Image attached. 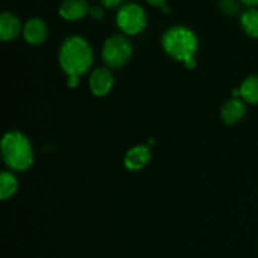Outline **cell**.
<instances>
[{"mask_svg":"<svg viewBox=\"0 0 258 258\" xmlns=\"http://www.w3.org/2000/svg\"><path fill=\"white\" fill-rule=\"evenodd\" d=\"M150 150L148 146L139 145L131 149L125 156V166L128 170L138 171L141 170L150 160Z\"/></svg>","mask_w":258,"mask_h":258,"instance_id":"9","label":"cell"},{"mask_svg":"<svg viewBox=\"0 0 258 258\" xmlns=\"http://www.w3.org/2000/svg\"><path fill=\"white\" fill-rule=\"evenodd\" d=\"M113 86V75L107 68H97L90 77V88L95 96H105Z\"/></svg>","mask_w":258,"mask_h":258,"instance_id":"6","label":"cell"},{"mask_svg":"<svg viewBox=\"0 0 258 258\" xmlns=\"http://www.w3.org/2000/svg\"><path fill=\"white\" fill-rule=\"evenodd\" d=\"M221 8L223 12L228 13V14H234L238 10V5L234 0H221Z\"/></svg>","mask_w":258,"mask_h":258,"instance_id":"15","label":"cell"},{"mask_svg":"<svg viewBox=\"0 0 258 258\" xmlns=\"http://www.w3.org/2000/svg\"><path fill=\"white\" fill-rule=\"evenodd\" d=\"M90 14H91V17L95 18V19H101V18L103 17V12L97 7L90 9Z\"/></svg>","mask_w":258,"mask_h":258,"instance_id":"16","label":"cell"},{"mask_svg":"<svg viewBox=\"0 0 258 258\" xmlns=\"http://www.w3.org/2000/svg\"><path fill=\"white\" fill-rule=\"evenodd\" d=\"M20 33V20L14 14L4 12L0 15V38L2 40H13Z\"/></svg>","mask_w":258,"mask_h":258,"instance_id":"11","label":"cell"},{"mask_svg":"<svg viewBox=\"0 0 258 258\" xmlns=\"http://www.w3.org/2000/svg\"><path fill=\"white\" fill-rule=\"evenodd\" d=\"M23 34H24L25 40L30 44H40L47 38V25L42 19L33 18L25 23Z\"/></svg>","mask_w":258,"mask_h":258,"instance_id":"7","label":"cell"},{"mask_svg":"<svg viewBox=\"0 0 258 258\" xmlns=\"http://www.w3.org/2000/svg\"><path fill=\"white\" fill-rule=\"evenodd\" d=\"M59 62L68 76V87L75 88L78 85V77L87 72L92 63V50L83 38L70 37L60 48Z\"/></svg>","mask_w":258,"mask_h":258,"instance_id":"1","label":"cell"},{"mask_svg":"<svg viewBox=\"0 0 258 258\" xmlns=\"http://www.w3.org/2000/svg\"><path fill=\"white\" fill-rule=\"evenodd\" d=\"M244 113H246V106L242 101L237 100V98H232L228 100L221 110V116L223 121L228 125H234V123L239 122L243 118Z\"/></svg>","mask_w":258,"mask_h":258,"instance_id":"10","label":"cell"},{"mask_svg":"<svg viewBox=\"0 0 258 258\" xmlns=\"http://www.w3.org/2000/svg\"><path fill=\"white\" fill-rule=\"evenodd\" d=\"M2 153L5 163L15 170H27L33 164V151L29 140L23 134L12 131L2 140Z\"/></svg>","mask_w":258,"mask_h":258,"instance_id":"3","label":"cell"},{"mask_svg":"<svg viewBox=\"0 0 258 258\" xmlns=\"http://www.w3.org/2000/svg\"><path fill=\"white\" fill-rule=\"evenodd\" d=\"M117 25L127 34H138L145 28L146 14L138 4H126L118 10Z\"/></svg>","mask_w":258,"mask_h":258,"instance_id":"5","label":"cell"},{"mask_svg":"<svg viewBox=\"0 0 258 258\" xmlns=\"http://www.w3.org/2000/svg\"><path fill=\"white\" fill-rule=\"evenodd\" d=\"M101 2L103 3V5L107 8H112V7H116V5H118L121 3V0H101Z\"/></svg>","mask_w":258,"mask_h":258,"instance_id":"17","label":"cell"},{"mask_svg":"<svg viewBox=\"0 0 258 258\" xmlns=\"http://www.w3.org/2000/svg\"><path fill=\"white\" fill-rule=\"evenodd\" d=\"M17 189L18 183L14 175H12L8 171H3L2 176H0V198L3 201L10 198L17 191Z\"/></svg>","mask_w":258,"mask_h":258,"instance_id":"14","label":"cell"},{"mask_svg":"<svg viewBox=\"0 0 258 258\" xmlns=\"http://www.w3.org/2000/svg\"><path fill=\"white\" fill-rule=\"evenodd\" d=\"M86 0H63L59 5V15L66 20H78L88 13Z\"/></svg>","mask_w":258,"mask_h":258,"instance_id":"8","label":"cell"},{"mask_svg":"<svg viewBox=\"0 0 258 258\" xmlns=\"http://www.w3.org/2000/svg\"><path fill=\"white\" fill-rule=\"evenodd\" d=\"M241 96L249 103H258V76H251L239 88Z\"/></svg>","mask_w":258,"mask_h":258,"instance_id":"12","label":"cell"},{"mask_svg":"<svg viewBox=\"0 0 258 258\" xmlns=\"http://www.w3.org/2000/svg\"><path fill=\"white\" fill-rule=\"evenodd\" d=\"M148 3H150L154 7H160L163 8L164 5H166V0H148Z\"/></svg>","mask_w":258,"mask_h":258,"instance_id":"18","label":"cell"},{"mask_svg":"<svg viewBox=\"0 0 258 258\" xmlns=\"http://www.w3.org/2000/svg\"><path fill=\"white\" fill-rule=\"evenodd\" d=\"M163 47L174 59L185 63L189 70L196 67V53L198 39L190 29L185 27H173L164 34Z\"/></svg>","mask_w":258,"mask_h":258,"instance_id":"2","label":"cell"},{"mask_svg":"<svg viewBox=\"0 0 258 258\" xmlns=\"http://www.w3.org/2000/svg\"><path fill=\"white\" fill-rule=\"evenodd\" d=\"M241 24L244 32L253 38H258V9H249L242 14Z\"/></svg>","mask_w":258,"mask_h":258,"instance_id":"13","label":"cell"},{"mask_svg":"<svg viewBox=\"0 0 258 258\" xmlns=\"http://www.w3.org/2000/svg\"><path fill=\"white\" fill-rule=\"evenodd\" d=\"M247 5H258V0H242Z\"/></svg>","mask_w":258,"mask_h":258,"instance_id":"19","label":"cell"},{"mask_svg":"<svg viewBox=\"0 0 258 258\" xmlns=\"http://www.w3.org/2000/svg\"><path fill=\"white\" fill-rule=\"evenodd\" d=\"M133 47L128 39L122 35H113L105 42L102 57L110 68H120L128 62Z\"/></svg>","mask_w":258,"mask_h":258,"instance_id":"4","label":"cell"}]
</instances>
